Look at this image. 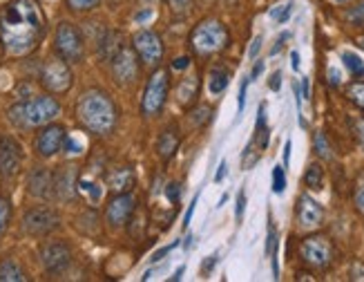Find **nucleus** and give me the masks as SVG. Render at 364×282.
I'll return each mask as SVG.
<instances>
[{"mask_svg": "<svg viewBox=\"0 0 364 282\" xmlns=\"http://www.w3.org/2000/svg\"><path fill=\"white\" fill-rule=\"evenodd\" d=\"M47 34V19L38 0H9L0 9V45L7 56L21 58L36 50Z\"/></svg>", "mask_w": 364, "mask_h": 282, "instance_id": "obj_1", "label": "nucleus"}, {"mask_svg": "<svg viewBox=\"0 0 364 282\" xmlns=\"http://www.w3.org/2000/svg\"><path fill=\"white\" fill-rule=\"evenodd\" d=\"M78 125L94 137H109L119 123V108L112 97L101 88L85 90L76 101Z\"/></svg>", "mask_w": 364, "mask_h": 282, "instance_id": "obj_2", "label": "nucleus"}, {"mask_svg": "<svg viewBox=\"0 0 364 282\" xmlns=\"http://www.w3.org/2000/svg\"><path fill=\"white\" fill-rule=\"evenodd\" d=\"M58 115H60V103L52 97L50 92L36 94V97H31V99H23L7 110L9 121L18 130L43 128V125L52 123Z\"/></svg>", "mask_w": 364, "mask_h": 282, "instance_id": "obj_3", "label": "nucleus"}, {"mask_svg": "<svg viewBox=\"0 0 364 282\" xmlns=\"http://www.w3.org/2000/svg\"><path fill=\"white\" fill-rule=\"evenodd\" d=\"M230 43L228 27L219 19H203L190 31V47L197 56H215Z\"/></svg>", "mask_w": 364, "mask_h": 282, "instance_id": "obj_4", "label": "nucleus"}, {"mask_svg": "<svg viewBox=\"0 0 364 282\" xmlns=\"http://www.w3.org/2000/svg\"><path fill=\"white\" fill-rule=\"evenodd\" d=\"M299 260H302L309 269L328 271L336 262V244L331 242L328 235L313 233L299 242Z\"/></svg>", "mask_w": 364, "mask_h": 282, "instance_id": "obj_5", "label": "nucleus"}, {"mask_svg": "<svg viewBox=\"0 0 364 282\" xmlns=\"http://www.w3.org/2000/svg\"><path fill=\"white\" fill-rule=\"evenodd\" d=\"M54 52L68 63H81L85 56V36L74 23L63 21L54 31Z\"/></svg>", "mask_w": 364, "mask_h": 282, "instance_id": "obj_6", "label": "nucleus"}, {"mask_svg": "<svg viewBox=\"0 0 364 282\" xmlns=\"http://www.w3.org/2000/svg\"><path fill=\"white\" fill-rule=\"evenodd\" d=\"M38 81L50 94H65V92H70V88L74 83L70 63L63 61L60 56H50L41 66Z\"/></svg>", "mask_w": 364, "mask_h": 282, "instance_id": "obj_7", "label": "nucleus"}, {"mask_svg": "<svg viewBox=\"0 0 364 282\" xmlns=\"http://www.w3.org/2000/svg\"><path fill=\"white\" fill-rule=\"evenodd\" d=\"M168 90H170V78L168 70H156L148 78L144 99H141V115L144 117H156L161 115V110L168 101Z\"/></svg>", "mask_w": 364, "mask_h": 282, "instance_id": "obj_8", "label": "nucleus"}, {"mask_svg": "<svg viewBox=\"0 0 364 282\" xmlns=\"http://www.w3.org/2000/svg\"><path fill=\"white\" fill-rule=\"evenodd\" d=\"M60 226V215L52 207H31L25 211L21 229L29 238H47Z\"/></svg>", "mask_w": 364, "mask_h": 282, "instance_id": "obj_9", "label": "nucleus"}, {"mask_svg": "<svg viewBox=\"0 0 364 282\" xmlns=\"http://www.w3.org/2000/svg\"><path fill=\"white\" fill-rule=\"evenodd\" d=\"M109 70H112V76L119 85H130L134 83L139 74H141V66H139V56L134 52L132 45H123L119 43V47L114 50V54L107 58Z\"/></svg>", "mask_w": 364, "mask_h": 282, "instance_id": "obj_10", "label": "nucleus"}, {"mask_svg": "<svg viewBox=\"0 0 364 282\" xmlns=\"http://www.w3.org/2000/svg\"><path fill=\"white\" fill-rule=\"evenodd\" d=\"M41 264L50 276H60L72 264V246L65 240H47L41 246Z\"/></svg>", "mask_w": 364, "mask_h": 282, "instance_id": "obj_11", "label": "nucleus"}, {"mask_svg": "<svg viewBox=\"0 0 364 282\" xmlns=\"http://www.w3.org/2000/svg\"><path fill=\"white\" fill-rule=\"evenodd\" d=\"M65 139H68L65 125L52 121V123L43 125V128L38 130V135L34 139V150H36L38 157H43V160H52L54 155H58L63 150Z\"/></svg>", "mask_w": 364, "mask_h": 282, "instance_id": "obj_12", "label": "nucleus"}, {"mask_svg": "<svg viewBox=\"0 0 364 282\" xmlns=\"http://www.w3.org/2000/svg\"><path fill=\"white\" fill-rule=\"evenodd\" d=\"M132 47L141 63L146 66H159L164 61V41L152 29H141L132 38Z\"/></svg>", "mask_w": 364, "mask_h": 282, "instance_id": "obj_13", "label": "nucleus"}, {"mask_svg": "<svg viewBox=\"0 0 364 282\" xmlns=\"http://www.w3.org/2000/svg\"><path fill=\"white\" fill-rule=\"evenodd\" d=\"M23 146L11 135H0V177L14 179L23 168Z\"/></svg>", "mask_w": 364, "mask_h": 282, "instance_id": "obj_14", "label": "nucleus"}, {"mask_svg": "<svg viewBox=\"0 0 364 282\" xmlns=\"http://www.w3.org/2000/svg\"><path fill=\"white\" fill-rule=\"evenodd\" d=\"M136 207H139V202H136V197H134L132 191L114 193L112 199L107 202L105 222L112 226V229H123L125 224L130 222V217H132V213H134Z\"/></svg>", "mask_w": 364, "mask_h": 282, "instance_id": "obj_15", "label": "nucleus"}, {"mask_svg": "<svg viewBox=\"0 0 364 282\" xmlns=\"http://www.w3.org/2000/svg\"><path fill=\"white\" fill-rule=\"evenodd\" d=\"M295 222L302 231H318L324 224V209L320 202L302 193L295 204Z\"/></svg>", "mask_w": 364, "mask_h": 282, "instance_id": "obj_16", "label": "nucleus"}, {"mask_svg": "<svg viewBox=\"0 0 364 282\" xmlns=\"http://www.w3.org/2000/svg\"><path fill=\"white\" fill-rule=\"evenodd\" d=\"M27 193L36 199L54 197V172L45 166H36L27 177Z\"/></svg>", "mask_w": 364, "mask_h": 282, "instance_id": "obj_17", "label": "nucleus"}, {"mask_svg": "<svg viewBox=\"0 0 364 282\" xmlns=\"http://www.w3.org/2000/svg\"><path fill=\"white\" fill-rule=\"evenodd\" d=\"M78 188V172L76 166H60L54 172V197L63 202H72Z\"/></svg>", "mask_w": 364, "mask_h": 282, "instance_id": "obj_18", "label": "nucleus"}, {"mask_svg": "<svg viewBox=\"0 0 364 282\" xmlns=\"http://www.w3.org/2000/svg\"><path fill=\"white\" fill-rule=\"evenodd\" d=\"M179 144H181L179 130L175 125H168V128L159 135V139H156V155L168 164L172 157H175V152L179 150Z\"/></svg>", "mask_w": 364, "mask_h": 282, "instance_id": "obj_19", "label": "nucleus"}, {"mask_svg": "<svg viewBox=\"0 0 364 282\" xmlns=\"http://www.w3.org/2000/svg\"><path fill=\"white\" fill-rule=\"evenodd\" d=\"M197 94H199V76L193 74V76H183L177 90H175V97H177V103L183 105V108H190L195 101H197Z\"/></svg>", "mask_w": 364, "mask_h": 282, "instance_id": "obj_20", "label": "nucleus"}, {"mask_svg": "<svg viewBox=\"0 0 364 282\" xmlns=\"http://www.w3.org/2000/svg\"><path fill=\"white\" fill-rule=\"evenodd\" d=\"M107 184H109V188H112V193L132 191V186H134V170L130 166L117 168L112 175L107 177Z\"/></svg>", "mask_w": 364, "mask_h": 282, "instance_id": "obj_21", "label": "nucleus"}, {"mask_svg": "<svg viewBox=\"0 0 364 282\" xmlns=\"http://www.w3.org/2000/svg\"><path fill=\"white\" fill-rule=\"evenodd\" d=\"M29 280L25 269L18 264V260H14L11 256L0 260V282H25Z\"/></svg>", "mask_w": 364, "mask_h": 282, "instance_id": "obj_22", "label": "nucleus"}, {"mask_svg": "<svg viewBox=\"0 0 364 282\" xmlns=\"http://www.w3.org/2000/svg\"><path fill=\"white\" fill-rule=\"evenodd\" d=\"M302 182H304V186L309 188V191H322V188H324V168H322V164H318V162L309 164Z\"/></svg>", "mask_w": 364, "mask_h": 282, "instance_id": "obj_23", "label": "nucleus"}, {"mask_svg": "<svg viewBox=\"0 0 364 282\" xmlns=\"http://www.w3.org/2000/svg\"><path fill=\"white\" fill-rule=\"evenodd\" d=\"M228 83H230V72L226 68H213L208 72V90H210V94H215V97L224 92L228 88Z\"/></svg>", "mask_w": 364, "mask_h": 282, "instance_id": "obj_24", "label": "nucleus"}, {"mask_svg": "<svg viewBox=\"0 0 364 282\" xmlns=\"http://www.w3.org/2000/svg\"><path fill=\"white\" fill-rule=\"evenodd\" d=\"M313 150L324 162L333 160V146H331V141H328V137H326L324 130H318V132L313 135Z\"/></svg>", "mask_w": 364, "mask_h": 282, "instance_id": "obj_25", "label": "nucleus"}, {"mask_svg": "<svg viewBox=\"0 0 364 282\" xmlns=\"http://www.w3.org/2000/svg\"><path fill=\"white\" fill-rule=\"evenodd\" d=\"M342 63L353 78H364V61L355 52H342Z\"/></svg>", "mask_w": 364, "mask_h": 282, "instance_id": "obj_26", "label": "nucleus"}, {"mask_svg": "<svg viewBox=\"0 0 364 282\" xmlns=\"http://www.w3.org/2000/svg\"><path fill=\"white\" fill-rule=\"evenodd\" d=\"M344 94H346V99H349L355 108L364 110V81L355 78V81H351L349 85H346Z\"/></svg>", "mask_w": 364, "mask_h": 282, "instance_id": "obj_27", "label": "nucleus"}, {"mask_svg": "<svg viewBox=\"0 0 364 282\" xmlns=\"http://www.w3.org/2000/svg\"><path fill=\"white\" fill-rule=\"evenodd\" d=\"M11 215H14V207H11V199L0 195V235H3L9 229L11 222Z\"/></svg>", "mask_w": 364, "mask_h": 282, "instance_id": "obj_28", "label": "nucleus"}, {"mask_svg": "<svg viewBox=\"0 0 364 282\" xmlns=\"http://www.w3.org/2000/svg\"><path fill=\"white\" fill-rule=\"evenodd\" d=\"M166 5L175 19H186L193 9V0H166Z\"/></svg>", "mask_w": 364, "mask_h": 282, "instance_id": "obj_29", "label": "nucleus"}, {"mask_svg": "<svg viewBox=\"0 0 364 282\" xmlns=\"http://www.w3.org/2000/svg\"><path fill=\"white\" fill-rule=\"evenodd\" d=\"M65 5L70 11H76V14H87L92 9H97L101 5V0H65Z\"/></svg>", "mask_w": 364, "mask_h": 282, "instance_id": "obj_30", "label": "nucleus"}, {"mask_svg": "<svg viewBox=\"0 0 364 282\" xmlns=\"http://www.w3.org/2000/svg\"><path fill=\"white\" fill-rule=\"evenodd\" d=\"M353 204L360 215H364V170L358 175L355 184H353Z\"/></svg>", "mask_w": 364, "mask_h": 282, "instance_id": "obj_31", "label": "nucleus"}, {"mask_svg": "<svg viewBox=\"0 0 364 282\" xmlns=\"http://www.w3.org/2000/svg\"><path fill=\"white\" fill-rule=\"evenodd\" d=\"M210 113H213V110H210L208 105H199L197 110H193V113L188 115V119H190V123L195 125V128H201V125L208 123V119H210Z\"/></svg>", "mask_w": 364, "mask_h": 282, "instance_id": "obj_32", "label": "nucleus"}, {"mask_svg": "<svg viewBox=\"0 0 364 282\" xmlns=\"http://www.w3.org/2000/svg\"><path fill=\"white\" fill-rule=\"evenodd\" d=\"M287 191V166H275L273 168V193L282 195Z\"/></svg>", "mask_w": 364, "mask_h": 282, "instance_id": "obj_33", "label": "nucleus"}, {"mask_svg": "<svg viewBox=\"0 0 364 282\" xmlns=\"http://www.w3.org/2000/svg\"><path fill=\"white\" fill-rule=\"evenodd\" d=\"M277 242H279L277 240V231H275L271 219H268V235H266V249H264L266 258H273L277 254Z\"/></svg>", "mask_w": 364, "mask_h": 282, "instance_id": "obj_34", "label": "nucleus"}, {"mask_svg": "<svg viewBox=\"0 0 364 282\" xmlns=\"http://www.w3.org/2000/svg\"><path fill=\"white\" fill-rule=\"evenodd\" d=\"M291 14H293V3H287V5H279V7H273L271 9V19L277 21V23H287L291 19Z\"/></svg>", "mask_w": 364, "mask_h": 282, "instance_id": "obj_35", "label": "nucleus"}, {"mask_svg": "<svg viewBox=\"0 0 364 282\" xmlns=\"http://www.w3.org/2000/svg\"><path fill=\"white\" fill-rule=\"evenodd\" d=\"M346 21L351 25H358V27H364V0L360 5H355L351 11H346Z\"/></svg>", "mask_w": 364, "mask_h": 282, "instance_id": "obj_36", "label": "nucleus"}, {"mask_svg": "<svg viewBox=\"0 0 364 282\" xmlns=\"http://www.w3.org/2000/svg\"><path fill=\"white\" fill-rule=\"evenodd\" d=\"M166 197H168L172 204H177V202H179V197H181V186H179V182H170V184L166 186Z\"/></svg>", "mask_w": 364, "mask_h": 282, "instance_id": "obj_37", "label": "nucleus"}, {"mask_svg": "<svg viewBox=\"0 0 364 282\" xmlns=\"http://www.w3.org/2000/svg\"><path fill=\"white\" fill-rule=\"evenodd\" d=\"M353 135H355L358 144H360V148H362V152H364V117L353 119Z\"/></svg>", "mask_w": 364, "mask_h": 282, "instance_id": "obj_38", "label": "nucleus"}, {"mask_svg": "<svg viewBox=\"0 0 364 282\" xmlns=\"http://www.w3.org/2000/svg\"><path fill=\"white\" fill-rule=\"evenodd\" d=\"M244 211H246V193L240 191V195H237V204H235V219L237 222H242L244 219Z\"/></svg>", "mask_w": 364, "mask_h": 282, "instance_id": "obj_39", "label": "nucleus"}, {"mask_svg": "<svg viewBox=\"0 0 364 282\" xmlns=\"http://www.w3.org/2000/svg\"><path fill=\"white\" fill-rule=\"evenodd\" d=\"M175 246H179V240H177V242H172V244H166V246H161L159 251H154L152 258H150V262H161V260H164V258L170 254V251L175 249Z\"/></svg>", "mask_w": 364, "mask_h": 282, "instance_id": "obj_40", "label": "nucleus"}, {"mask_svg": "<svg viewBox=\"0 0 364 282\" xmlns=\"http://www.w3.org/2000/svg\"><path fill=\"white\" fill-rule=\"evenodd\" d=\"M287 41H291V31H282L279 34V38L275 41V45H273V50H271V56H277L279 52H282V47L287 45Z\"/></svg>", "mask_w": 364, "mask_h": 282, "instance_id": "obj_41", "label": "nucleus"}, {"mask_svg": "<svg viewBox=\"0 0 364 282\" xmlns=\"http://www.w3.org/2000/svg\"><path fill=\"white\" fill-rule=\"evenodd\" d=\"M262 43H264V36H262V34L255 36V41H252L250 50H248V58H257V54H259V50H262Z\"/></svg>", "mask_w": 364, "mask_h": 282, "instance_id": "obj_42", "label": "nucleus"}, {"mask_svg": "<svg viewBox=\"0 0 364 282\" xmlns=\"http://www.w3.org/2000/svg\"><path fill=\"white\" fill-rule=\"evenodd\" d=\"M217 260H219V258H217V254H213V256H210L208 260H203V264H201V276H208V273H210V271L215 269Z\"/></svg>", "mask_w": 364, "mask_h": 282, "instance_id": "obj_43", "label": "nucleus"}, {"mask_svg": "<svg viewBox=\"0 0 364 282\" xmlns=\"http://www.w3.org/2000/svg\"><path fill=\"white\" fill-rule=\"evenodd\" d=\"M152 16H154V9H152V5H150V7H144L141 11H136V14H134V21H136V23H144V21L152 19Z\"/></svg>", "mask_w": 364, "mask_h": 282, "instance_id": "obj_44", "label": "nucleus"}, {"mask_svg": "<svg viewBox=\"0 0 364 282\" xmlns=\"http://www.w3.org/2000/svg\"><path fill=\"white\" fill-rule=\"evenodd\" d=\"M197 195L193 197V202H190V207H188V211H186V217H183V229H188V224H190V219H193V215H195V209H197Z\"/></svg>", "mask_w": 364, "mask_h": 282, "instance_id": "obj_45", "label": "nucleus"}, {"mask_svg": "<svg viewBox=\"0 0 364 282\" xmlns=\"http://www.w3.org/2000/svg\"><path fill=\"white\" fill-rule=\"evenodd\" d=\"M349 276H351V280H364V264H362V262H355V264L351 266Z\"/></svg>", "mask_w": 364, "mask_h": 282, "instance_id": "obj_46", "label": "nucleus"}, {"mask_svg": "<svg viewBox=\"0 0 364 282\" xmlns=\"http://www.w3.org/2000/svg\"><path fill=\"white\" fill-rule=\"evenodd\" d=\"M248 83H250V78H244V83L240 88V113H244V108H246V92H248Z\"/></svg>", "mask_w": 364, "mask_h": 282, "instance_id": "obj_47", "label": "nucleus"}, {"mask_svg": "<svg viewBox=\"0 0 364 282\" xmlns=\"http://www.w3.org/2000/svg\"><path fill=\"white\" fill-rule=\"evenodd\" d=\"M328 83L333 85V88H338L340 83H342V76H340V70H336V68H331L328 70Z\"/></svg>", "mask_w": 364, "mask_h": 282, "instance_id": "obj_48", "label": "nucleus"}, {"mask_svg": "<svg viewBox=\"0 0 364 282\" xmlns=\"http://www.w3.org/2000/svg\"><path fill=\"white\" fill-rule=\"evenodd\" d=\"M279 85H282V72H273L271 81H268V88H271L273 92H277V90H279Z\"/></svg>", "mask_w": 364, "mask_h": 282, "instance_id": "obj_49", "label": "nucleus"}, {"mask_svg": "<svg viewBox=\"0 0 364 282\" xmlns=\"http://www.w3.org/2000/svg\"><path fill=\"white\" fill-rule=\"evenodd\" d=\"M226 172H228V164L226 162H221L219 164V168H217V175H215V182L219 184V182H224V177H226Z\"/></svg>", "mask_w": 364, "mask_h": 282, "instance_id": "obj_50", "label": "nucleus"}, {"mask_svg": "<svg viewBox=\"0 0 364 282\" xmlns=\"http://www.w3.org/2000/svg\"><path fill=\"white\" fill-rule=\"evenodd\" d=\"M190 66V56H181L177 58L175 63H172V70H186Z\"/></svg>", "mask_w": 364, "mask_h": 282, "instance_id": "obj_51", "label": "nucleus"}, {"mask_svg": "<svg viewBox=\"0 0 364 282\" xmlns=\"http://www.w3.org/2000/svg\"><path fill=\"white\" fill-rule=\"evenodd\" d=\"M262 72H264V63H262V61H257V63H255V68H252V72H250V76H248V78H250V81H255V78H257Z\"/></svg>", "mask_w": 364, "mask_h": 282, "instance_id": "obj_52", "label": "nucleus"}, {"mask_svg": "<svg viewBox=\"0 0 364 282\" xmlns=\"http://www.w3.org/2000/svg\"><path fill=\"white\" fill-rule=\"evenodd\" d=\"M299 90H302V97H304V99L311 97V85H309V78H306V76L302 78V83H299Z\"/></svg>", "mask_w": 364, "mask_h": 282, "instance_id": "obj_53", "label": "nucleus"}, {"mask_svg": "<svg viewBox=\"0 0 364 282\" xmlns=\"http://www.w3.org/2000/svg\"><path fill=\"white\" fill-rule=\"evenodd\" d=\"M291 141H287V144H284V166H289V162H291Z\"/></svg>", "mask_w": 364, "mask_h": 282, "instance_id": "obj_54", "label": "nucleus"}, {"mask_svg": "<svg viewBox=\"0 0 364 282\" xmlns=\"http://www.w3.org/2000/svg\"><path fill=\"white\" fill-rule=\"evenodd\" d=\"M291 66H293V70H299V54L297 52H291Z\"/></svg>", "mask_w": 364, "mask_h": 282, "instance_id": "obj_55", "label": "nucleus"}, {"mask_svg": "<svg viewBox=\"0 0 364 282\" xmlns=\"http://www.w3.org/2000/svg\"><path fill=\"white\" fill-rule=\"evenodd\" d=\"M181 276H183V266H179V269L175 271V276H172V280H181Z\"/></svg>", "mask_w": 364, "mask_h": 282, "instance_id": "obj_56", "label": "nucleus"}, {"mask_svg": "<svg viewBox=\"0 0 364 282\" xmlns=\"http://www.w3.org/2000/svg\"><path fill=\"white\" fill-rule=\"evenodd\" d=\"M107 3H109V5H112V7H117V5L125 3V0H107Z\"/></svg>", "mask_w": 364, "mask_h": 282, "instance_id": "obj_57", "label": "nucleus"}, {"mask_svg": "<svg viewBox=\"0 0 364 282\" xmlns=\"http://www.w3.org/2000/svg\"><path fill=\"white\" fill-rule=\"evenodd\" d=\"M226 202H228V195H224V197H221V199H219V204H217V207H224Z\"/></svg>", "mask_w": 364, "mask_h": 282, "instance_id": "obj_58", "label": "nucleus"}, {"mask_svg": "<svg viewBox=\"0 0 364 282\" xmlns=\"http://www.w3.org/2000/svg\"><path fill=\"white\" fill-rule=\"evenodd\" d=\"M358 45H360L362 50H364V36H360V38H358Z\"/></svg>", "mask_w": 364, "mask_h": 282, "instance_id": "obj_59", "label": "nucleus"}, {"mask_svg": "<svg viewBox=\"0 0 364 282\" xmlns=\"http://www.w3.org/2000/svg\"><path fill=\"white\" fill-rule=\"evenodd\" d=\"M336 3H346V0H336Z\"/></svg>", "mask_w": 364, "mask_h": 282, "instance_id": "obj_60", "label": "nucleus"}]
</instances>
